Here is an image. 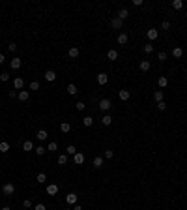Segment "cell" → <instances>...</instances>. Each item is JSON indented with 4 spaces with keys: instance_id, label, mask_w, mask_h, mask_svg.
<instances>
[{
    "instance_id": "7402d4cb",
    "label": "cell",
    "mask_w": 187,
    "mask_h": 210,
    "mask_svg": "<svg viewBox=\"0 0 187 210\" xmlns=\"http://www.w3.org/2000/svg\"><path fill=\"white\" fill-rule=\"evenodd\" d=\"M172 56L174 58H182L183 56V49H182V47H176V49L172 51Z\"/></svg>"
},
{
    "instance_id": "8fae6325",
    "label": "cell",
    "mask_w": 187,
    "mask_h": 210,
    "mask_svg": "<svg viewBox=\"0 0 187 210\" xmlns=\"http://www.w3.org/2000/svg\"><path fill=\"white\" fill-rule=\"evenodd\" d=\"M22 150H24V152H32V150H34V143H32V141H24V143H22Z\"/></svg>"
},
{
    "instance_id": "c3c4849f",
    "label": "cell",
    "mask_w": 187,
    "mask_h": 210,
    "mask_svg": "<svg viewBox=\"0 0 187 210\" xmlns=\"http://www.w3.org/2000/svg\"><path fill=\"white\" fill-rule=\"evenodd\" d=\"M9 98H17V92H15V90H9Z\"/></svg>"
},
{
    "instance_id": "cb8c5ba5",
    "label": "cell",
    "mask_w": 187,
    "mask_h": 210,
    "mask_svg": "<svg viewBox=\"0 0 187 210\" xmlns=\"http://www.w3.org/2000/svg\"><path fill=\"white\" fill-rule=\"evenodd\" d=\"M101 124H103V126H111V124H112L111 115H105V116H103V118H101Z\"/></svg>"
},
{
    "instance_id": "5bb4252c",
    "label": "cell",
    "mask_w": 187,
    "mask_h": 210,
    "mask_svg": "<svg viewBox=\"0 0 187 210\" xmlns=\"http://www.w3.org/2000/svg\"><path fill=\"white\" fill-rule=\"evenodd\" d=\"M47 193H49V195H56V193H58V186H56V184H49V186H47Z\"/></svg>"
},
{
    "instance_id": "5b68a950",
    "label": "cell",
    "mask_w": 187,
    "mask_h": 210,
    "mask_svg": "<svg viewBox=\"0 0 187 210\" xmlns=\"http://www.w3.org/2000/svg\"><path fill=\"white\" fill-rule=\"evenodd\" d=\"M118 98H120L122 101H127V99L131 98V92L129 90H120V92H118Z\"/></svg>"
},
{
    "instance_id": "44dd1931",
    "label": "cell",
    "mask_w": 187,
    "mask_h": 210,
    "mask_svg": "<svg viewBox=\"0 0 187 210\" xmlns=\"http://www.w3.org/2000/svg\"><path fill=\"white\" fill-rule=\"evenodd\" d=\"M36 182H38V184H45V182H47V174H45V173H40V174L36 176Z\"/></svg>"
},
{
    "instance_id": "f6af8a7d",
    "label": "cell",
    "mask_w": 187,
    "mask_h": 210,
    "mask_svg": "<svg viewBox=\"0 0 187 210\" xmlns=\"http://www.w3.org/2000/svg\"><path fill=\"white\" fill-rule=\"evenodd\" d=\"M161 26L165 28V30H169V28H170V21H163V25H161Z\"/></svg>"
},
{
    "instance_id": "74e56055",
    "label": "cell",
    "mask_w": 187,
    "mask_h": 210,
    "mask_svg": "<svg viewBox=\"0 0 187 210\" xmlns=\"http://www.w3.org/2000/svg\"><path fill=\"white\" fill-rule=\"evenodd\" d=\"M112 156H114V152H112V150H105V152H103V158H107V160H111Z\"/></svg>"
},
{
    "instance_id": "e0dca14e",
    "label": "cell",
    "mask_w": 187,
    "mask_h": 210,
    "mask_svg": "<svg viewBox=\"0 0 187 210\" xmlns=\"http://www.w3.org/2000/svg\"><path fill=\"white\" fill-rule=\"evenodd\" d=\"M163 98H165L163 90H155V92H153V99H155L157 103H159V101H163Z\"/></svg>"
},
{
    "instance_id": "30bf717a",
    "label": "cell",
    "mask_w": 187,
    "mask_h": 210,
    "mask_svg": "<svg viewBox=\"0 0 187 210\" xmlns=\"http://www.w3.org/2000/svg\"><path fill=\"white\" fill-rule=\"evenodd\" d=\"M97 83H99V85H107V83H109V75H107V73H97Z\"/></svg>"
},
{
    "instance_id": "b9f144b4",
    "label": "cell",
    "mask_w": 187,
    "mask_h": 210,
    "mask_svg": "<svg viewBox=\"0 0 187 210\" xmlns=\"http://www.w3.org/2000/svg\"><path fill=\"white\" fill-rule=\"evenodd\" d=\"M167 56H169V54H167L165 51H161V53L157 54V58H159V60H167Z\"/></svg>"
},
{
    "instance_id": "7bdbcfd3",
    "label": "cell",
    "mask_w": 187,
    "mask_h": 210,
    "mask_svg": "<svg viewBox=\"0 0 187 210\" xmlns=\"http://www.w3.org/2000/svg\"><path fill=\"white\" fill-rule=\"evenodd\" d=\"M22 206H24V208H30V206H32V201H30V199H24V201H22Z\"/></svg>"
},
{
    "instance_id": "ee69618b",
    "label": "cell",
    "mask_w": 187,
    "mask_h": 210,
    "mask_svg": "<svg viewBox=\"0 0 187 210\" xmlns=\"http://www.w3.org/2000/svg\"><path fill=\"white\" fill-rule=\"evenodd\" d=\"M8 49L11 51V53H15V51H17V43H9V45H8Z\"/></svg>"
},
{
    "instance_id": "db71d44e",
    "label": "cell",
    "mask_w": 187,
    "mask_h": 210,
    "mask_svg": "<svg viewBox=\"0 0 187 210\" xmlns=\"http://www.w3.org/2000/svg\"><path fill=\"white\" fill-rule=\"evenodd\" d=\"M0 101H2V99H0Z\"/></svg>"
},
{
    "instance_id": "d6986e66",
    "label": "cell",
    "mask_w": 187,
    "mask_h": 210,
    "mask_svg": "<svg viewBox=\"0 0 187 210\" xmlns=\"http://www.w3.org/2000/svg\"><path fill=\"white\" fill-rule=\"evenodd\" d=\"M127 41H129V38H127V34H125V32L118 36V43H120V45H125Z\"/></svg>"
},
{
    "instance_id": "2e32d148",
    "label": "cell",
    "mask_w": 187,
    "mask_h": 210,
    "mask_svg": "<svg viewBox=\"0 0 187 210\" xmlns=\"http://www.w3.org/2000/svg\"><path fill=\"white\" fill-rule=\"evenodd\" d=\"M19 99H21V101H28V98H30V94H28L26 90H19Z\"/></svg>"
},
{
    "instance_id": "816d5d0a",
    "label": "cell",
    "mask_w": 187,
    "mask_h": 210,
    "mask_svg": "<svg viewBox=\"0 0 187 210\" xmlns=\"http://www.w3.org/2000/svg\"><path fill=\"white\" fill-rule=\"evenodd\" d=\"M2 210H11V208H9V206H2Z\"/></svg>"
},
{
    "instance_id": "d6a6232c",
    "label": "cell",
    "mask_w": 187,
    "mask_h": 210,
    "mask_svg": "<svg viewBox=\"0 0 187 210\" xmlns=\"http://www.w3.org/2000/svg\"><path fill=\"white\" fill-rule=\"evenodd\" d=\"M66 150H67V154H69V156H75V154H77V148L73 146V144H69V146H67Z\"/></svg>"
},
{
    "instance_id": "8d00e7d4",
    "label": "cell",
    "mask_w": 187,
    "mask_h": 210,
    "mask_svg": "<svg viewBox=\"0 0 187 210\" xmlns=\"http://www.w3.org/2000/svg\"><path fill=\"white\" fill-rule=\"evenodd\" d=\"M30 90H40V83H38V81H32V83H30Z\"/></svg>"
},
{
    "instance_id": "d4e9b609",
    "label": "cell",
    "mask_w": 187,
    "mask_h": 210,
    "mask_svg": "<svg viewBox=\"0 0 187 210\" xmlns=\"http://www.w3.org/2000/svg\"><path fill=\"white\" fill-rule=\"evenodd\" d=\"M157 85H159L161 88H165V86L169 85V79H167V77H159V79H157Z\"/></svg>"
},
{
    "instance_id": "9c48e42d",
    "label": "cell",
    "mask_w": 187,
    "mask_h": 210,
    "mask_svg": "<svg viewBox=\"0 0 187 210\" xmlns=\"http://www.w3.org/2000/svg\"><path fill=\"white\" fill-rule=\"evenodd\" d=\"M66 201H67V205H77V193H67Z\"/></svg>"
},
{
    "instance_id": "d590c367",
    "label": "cell",
    "mask_w": 187,
    "mask_h": 210,
    "mask_svg": "<svg viewBox=\"0 0 187 210\" xmlns=\"http://www.w3.org/2000/svg\"><path fill=\"white\" fill-rule=\"evenodd\" d=\"M75 109H77V111H84V109H86V105H84L82 101H77V103H75Z\"/></svg>"
},
{
    "instance_id": "f1b7e54d",
    "label": "cell",
    "mask_w": 187,
    "mask_h": 210,
    "mask_svg": "<svg viewBox=\"0 0 187 210\" xmlns=\"http://www.w3.org/2000/svg\"><path fill=\"white\" fill-rule=\"evenodd\" d=\"M82 124H84L86 128H90V126L94 124V118H92V116H84V118H82Z\"/></svg>"
},
{
    "instance_id": "1f68e13d",
    "label": "cell",
    "mask_w": 187,
    "mask_h": 210,
    "mask_svg": "<svg viewBox=\"0 0 187 210\" xmlns=\"http://www.w3.org/2000/svg\"><path fill=\"white\" fill-rule=\"evenodd\" d=\"M172 8L174 9H182L183 8V2H182V0H174V2H172Z\"/></svg>"
},
{
    "instance_id": "681fc988",
    "label": "cell",
    "mask_w": 187,
    "mask_h": 210,
    "mask_svg": "<svg viewBox=\"0 0 187 210\" xmlns=\"http://www.w3.org/2000/svg\"><path fill=\"white\" fill-rule=\"evenodd\" d=\"M71 210H82V206H80L79 203H77V205H73V208H71Z\"/></svg>"
},
{
    "instance_id": "ba28073f",
    "label": "cell",
    "mask_w": 187,
    "mask_h": 210,
    "mask_svg": "<svg viewBox=\"0 0 187 210\" xmlns=\"http://www.w3.org/2000/svg\"><path fill=\"white\" fill-rule=\"evenodd\" d=\"M73 161H75L77 165H82L84 163V154H80V152H77L75 156H73Z\"/></svg>"
},
{
    "instance_id": "bcb514c9",
    "label": "cell",
    "mask_w": 187,
    "mask_h": 210,
    "mask_svg": "<svg viewBox=\"0 0 187 210\" xmlns=\"http://www.w3.org/2000/svg\"><path fill=\"white\" fill-rule=\"evenodd\" d=\"M34 210H47V208H45V205H41V203H40V205L34 206Z\"/></svg>"
},
{
    "instance_id": "f35d334b",
    "label": "cell",
    "mask_w": 187,
    "mask_h": 210,
    "mask_svg": "<svg viewBox=\"0 0 187 210\" xmlns=\"http://www.w3.org/2000/svg\"><path fill=\"white\" fill-rule=\"evenodd\" d=\"M56 148H58V144H56V143H54V141H53V143H49V148H47V150H49V152H54Z\"/></svg>"
},
{
    "instance_id": "484cf974",
    "label": "cell",
    "mask_w": 187,
    "mask_h": 210,
    "mask_svg": "<svg viewBox=\"0 0 187 210\" xmlns=\"http://www.w3.org/2000/svg\"><path fill=\"white\" fill-rule=\"evenodd\" d=\"M67 94H71V96L77 94V86L73 85V83H69V85H67Z\"/></svg>"
},
{
    "instance_id": "9a60e30c",
    "label": "cell",
    "mask_w": 187,
    "mask_h": 210,
    "mask_svg": "<svg viewBox=\"0 0 187 210\" xmlns=\"http://www.w3.org/2000/svg\"><path fill=\"white\" fill-rule=\"evenodd\" d=\"M107 58H109V60H118V51H116V49H109Z\"/></svg>"
},
{
    "instance_id": "ac0fdd59",
    "label": "cell",
    "mask_w": 187,
    "mask_h": 210,
    "mask_svg": "<svg viewBox=\"0 0 187 210\" xmlns=\"http://www.w3.org/2000/svg\"><path fill=\"white\" fill-rule=\"evenodd\" d=\"M69 130H71V124H69V122H62V124H60V131H62V133H67Z\"/></svg>"
},
{
    "instance_id": "7a4b0ae2",
    "label": "cell",
    "mask_w": 187,
    "mask_h": 210,
    "mask_svg": "<svg viewBox=\"0 0 187 210\" xmlns=\"http://www.w3.org/2000/svg\"><path fill=\"white\" fill-rule=\"evenodd\" d=\"M111 107H112V101H111V99L103 98L101 101H99V109H101V111H109Z\"/></svg>"
},
{
    "instance_id": "8992f818",
    "label": "cell",
    "mask_w": 187,
    "mask_h": 210,
    "mask_svg": "<svg viewBox=\"0 0 187 210\" xmlns=\"http://www.w3.org/2000/svg\"><path fill=\"white\" fill-rule=\"evenodd\" d=\"M43 77H45V79H47V81H49V83H53V81H56V73H54L53 70H47Z\"/></svg>"
},
{
    "instance_id": "e575fe53",
    "label": "cell",
    "mask_w": 187,
    "mask_h": 210,
    "mask_svg": "<svg viewBox=\"0 0 187 210\" xmlns=\"http://www.w3.org/2000/svg\"><path fill=\"white\" fill-rule=\"evenodd\" d=\"M0 81H2V83H8V81H9V73L2 72V73H0Z\"/></svg>"
},
{
    "instance_id": "6da1fadb",
    "label": "cell",
    "mask_w": 187,
    "mask_h": 210,
    "mask_svg": "<svg viewBox=\"0 0 187 210\" xmlns=\"http://www.w3.org/2000/svg\"><path fill=\"white\" fill-rule=\"evenodd\" d=\"M2 191H4V195H8V197H11L15 193V186L11 182H8V184H4L2 186Z\"/></svg>"
},
{
    "instance_id": "83f0119b",
    "label": "cell",
    "mask_w": 187,
    "mask_h": 210,
    "mask_svg": "<svg viewBox=\"0 0 187 210\" xmlns=\"http://www.w3.org/2000/svg\"><path fill=\"white\" fill-rule=\"evenodd\" d=\"M9 150V143H6V141H2V143H0V152L2 154H6Z\"/></svg>"
},
{
    "instance_id": "836d02e7",
    "label": "cell",
    "mask_w": 187,
    "mask_h": 210,
    "mask_svg": "<svg viewBox=\"0 0 187 210\" xmlns=\"http://www.w3.org/2000/svg\"><path fill=\"white\" fill-rule=\"evenodd\" d=\"M58 163H60V165H66V163H67V156H66V154L58 156Z\"/></svg>"
},
{
    "instance_id": "7dc6e473",
    "label": "cell",
    "mask_w": 187,
    "mask_h": 210,
    "mask_svg": "<svg viewBox=\"0 0 187 210\" xmlns=\"http://www.w3.org/2000/svg\"><path fill=\"white\" fill-rule=\"evenodd\" d=\"M133 6H137V8H138V6H142V0H133Z\"/></svg>"
},
{
    "instance_id": "603a6c76",
    "label": "cell",
    "mask_w": 187,
    "mask_h": 210,
    "mask_svg": "<svg viewBox=\"0 0 187 210\" xmlns=\"http://www.w3.org/2000/svg\"><path fill=\"white\" fill-rule=\"evenodd\" d=\"M138 68H140V72H148V70H150V62H148V60H142V62L138 64Z\"/></svg>"
},
{
    "instance_id": "f5cc1de1",
    "label": "cell",
    "mask_w": 187,
    "mask_h": 210,
    "mask_svg": "<svg viewBox=\"0 0 187 210\" xmlns=\"http://www.w3.org/2000/svg\"><path fill=\"white\" fill-rule=\"evenodd\" d=\"M66 210H69V208H66Z\"/></svg>"
},
{
    "instance_id": "ab89813d",
    "label": "cell",
    "mask_w": 187,
    "mask_h": 210,
    "mask_svg": "<svg viewBox=\"0 0 187 210\" xmlns=\"http://www.w3.org/2000/svg\"><path fill=\"white\" fill-rule=\"evenodd\" d=\"M151 51H153V45H151V43L144 45V53H151Z\"/></svg>"
},
{
    "instance_id": "4fadbf2b",
    "label": "cell",
    "mask_w": 187,
    "mask_h": 210,
    "mask_svg": "<svg viewBox=\"0 0 187 210\" xmlns=\"http://www.w3.org/2000/svg\"><path fill=\"white\" fill-rule=\"evenodd\" d=\"M111 26L114 28V30H120V28H122V21H120L118 17H114V19L111 21Z\"/></svg>"
},
{
    "instance_id": "4dcf8cb0",
    "label": "cell",
    "mask_w": 187,
    "mask_h": 210,
    "mask_svg": "<svg viewBox=\"0 0 187 210\" xmlns=\"http://www.w3.org/2000/svg\"><path fill=\"white\" fill-rule=\"evenodd\" d=\"M67 54H69V56H71V58H77V56H79V49H77V47H71V49H69V53H67Z\"/></svg>"
},
{
    "instance_id": "4316f807",
    "label": "cell",
    "mask_w": 187,
    "mask_h": 210,
    "mask_svg": "<svg viewBox=\"0 0 187 210\" xmlns=\"http://www.w3.org/2000/svg\"><path fill=\"white\" fill-rule=\"evenodd\" d=\"M94 167H95V169H99V167H103V158H94Z\"/></svg>"
},
{
    "instance_id": "f907efd6",
    "label": "cell",
    "mask_w": 187,
    "mask_h": 210,
    "mask_svg": "<svg viewBox=\"0 0 187 210\" xmlns=\"http://www.w3.org/2000/svg\"><path fill=\"white\" fill-rule=\"evenodd\" d=\"M4 60H6V58H4V54H0V64H4Z\"/></svg>"
},
{
    "instance_id": "52a82bcc",
    "label": "cell",
    "mask_w": 187,
    "mask_h": 210,
    "mask_svg": "<svg viewBox=\"0 0 187 210\" xmlns=\"http://www.w3.org/2000/svg\"><path fill=\"white\" fill-rule=\"evenodd\" d=\"M13 86H15V90H22V86H24V81H22L21 77H15V79H13Z\"/></svg>"
},
{
    "instance_id": "60d3db41",
    "label": "cell",
    "mask_w": 187,
    "mask_h": 210,
    "mask_svg": "<svg viewBox=\"0 0 187 210\" xmlns=\"http://www.w3.org/2000/svg\"><path fill=\"white\" fill-rule=\"evenodd\" d=\"M157 109H159V111H165V109H167V103L165 101H159V103H157Z\"/></svg>"
},
{
    "instance_id": "f546056e",
    "label": "cell",
    "mask_w": 187,
    "mask_h": 210,
    "mask_svg": "<svg viewBox=\"0 0 187 210\" xmlns=\"http://www.w3.org/2000/svg\"><path fill=\"white\" fill-rule=\"evenodd\" d=\"M34 150H36V154H38V156H43V154L47 152V148H45V146H41V144H40V146H36Z\"/></svg>"
},
{
    "instance_id": "277c9868",
    "label": "cell",
    "mask_w": 187,
    "mask_h": 210,
    "mask_svg": "<svg viewBox=\"0 0 187 210\" xmlns=\"http://www.w3.org/2000/svg\"><path fill=\"white\" fill-rule=\"evenodd\" d=\"M146 36H148V40L153 41V40H157V38H159V32H157L155 28H150V30L146 32Z\"/></svg>"
},
{
    "instance_id": "3957f363",
    "label": "cell",
    "mask_w": 187,
    "mask_h": 210,
    "mask_svg": "<svg viewBox=\"0 0 187 210\" xmlns=\"http://www.w3.org/2000/svg\"><path fill=\"white\" fill-rule=\"evenodd\" d=\"M9 66H11V70H19V68L22 66V60L19 56H15L13 60H11V62H9Z\"/></svg>"
},
{
    "instance_id": "ffe728a7",
    "label": "cell",
    "mask_w": 187,
    "mask_h": 210,
    "mask_svg": "<svg viewBox=\"0 0 187 210\" xmlns=\"http://www.w3.org/2000/svg\"><path fill=\"white\" fill-rule=\"evenodd\" d=\"M38 139H40V141H47V137H49V133H47V131L45 130H40L38 131V135H36Z\"/></svg>"
},
{
    "instance_id": "7c38bea8",
    "label": "cell",
    "mask_w": 187,
    "mask_h": 210,
    "mask_svg": "<svg viewBox=\"0 0 187 210\" xmlns=\"http://www.w3.org/2000/svg\"><path fill=\"white\" fill-rule=\"evenodd\" d=\"M116 17L120 19V21H124V19H127V17H129V11H127L125 8H122L120 11H118V15H116Z\"/></svg>"
}]
</instances>
